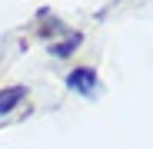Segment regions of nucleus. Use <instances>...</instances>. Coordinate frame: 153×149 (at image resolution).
<instances>
[{
    "label": "nucleus",
    "mask_w": 153,
    "mask_h": 149,
    "mask_svg": "<svg viewBox=\"0 0 153 149\" xmlns=\"http://www.w3.org/2000/svg\"><path fill=\"white\" fill-rule=\"evenodd\" d=\"M80 46V33H73L67 43H60V46H53V57H67V53H73V50Z\"/></svg>",
    "instance_id": "7ed1b4c3"
},
{
    "label": "nucleus",
    "mask_w": 153,
    "mask_h": 149,
    "mask_svg": "<svg viewBox=\"0 0 153 149\" xmlns=\"http://www.w3.org/2000/svg\"><path fill=\"white\" fill-rule=\"evenodd\" d=\"M23 96H27V86H7V90H0V116L17 109L23 103Z\"/></svg>",
    "instance_id": "f03ea898"
},
{
    "label": "nucleus",
    "mask_w": 153,
    "mask_h": 149,
    "mask_svg": "<svg viewBox=\"0 0 153 149\" xmlns=\"http://www.w3.org/2000/svg\"><path fill=\"white\" fill-rule=\"evenodd\" d=\"M67 86L73 93H83V96H93L97 93V73L93 70H73L67 76Z\"/></svg>",
    "instance_id": "f257e3e1"
}]
</instances>
